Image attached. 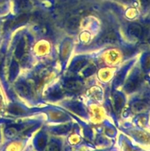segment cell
<instances>
[{
    "label": "cell",
    "mask_w": 150,
    "mask_h": 151,
    "mask_svg": "<svg viewBox=\"0 0 150 151\" xmlns=\"http://www.w3.org/2000/svg\"><path fill=\"white\" fill-rule=\"evenodd\" d=\"M118 41V35L113 29H107L104 31L99 39L100 44H113Z\"/></svg>",
    "instance_id": "1"
},
{
    "label": "cell",
    "mask_w": 150,
    "mask_h": 151,
    "mask_svg": "<svg viewBox=\"0 0 150 151\" xmlns=\"http://www.w3.org/2000/svg\"><path fill=\"white\" fill-rule=\"evenodd\" d=\"M128 33L129 35L135 38H141L144 35V29L142 27L137 23H132L128 27Z\"/></svg>",
    "instance_id": "2"
},
{
    "label": "cell",
    "mask_w": 150,
    "mask_h": 151,
    "mask_svg": "<svg viewBox=\"0 0 150 151\" xmlns=\"http://www.w3.org/2000/svg\"><path fill=\"white\" fill-rule=\"evenodd\" d=\"M28 20V16L26 14H22L20 16H16L14 19H11L7 23V28L8 29H13L15 27L20 26L23 24L26 23Z\"/></svg>",
    "instance_id": "3"
},
{
    "label": "cell",
    "mask_w": 150,
    "mask_h": 151,
    "mask_svg": "<svg viewBox=\"0 0 150 151\" xmlns=\"http://www.w3.org/2000/svg\"><path fill=\"white\" fill-rule=\"evenodd\" d=\"M147 109H148V106L146 103L143 101H136L132 103L131 106L132 111L137 114L145 113Z\"/></svg>",
    "instance_id": "4"
},
{
    "label": "cell",
    "mask_w": 150,
    "mask_h": 151,
    "mask_svg": "<svg viewBox=\"0 0 150 151\" xmlns=\"http://www.w3.org/2000/svg\"><path fill=\"white\" fill-rule=\"evenodd\" d=\"M65 87L68 91L75 92V91L80 90L81 87H82V83L76 80H69L66 82Z\"/></svg>",
    "instance_id": "5"
},
{
    "label": "cell",
    "mask_w": 150,
    "mask_h": 151,
    "mask_svg": "<svg viewBox=\"0 0 150 151\" xmlns=\"http://www.w3.org/2000/svg\"><path fill=\"white\" fill-rule=\"evenodd\" d=\"M26 50V41L24 39H21L17 44L16 50V55L18 58H21Z\"/></svg>",
    "instance_id": "6"
},
{
    "label": "cell",
    "mask_w": 150,
    "mask_h": 151,
    "mask_svg": "<svg viewBox=\"0 0 150 151\" xmlns=\"http://www.w3.org/2000/svg\"><path fill=\"white\" fill-rule=\"evenodd\" d=\"M79 22H80V19L79 17H74L69 19L67 22V24H66L68 29L71 31L76 30L79 27Z\"/></svg>",
    "instance_id": "7"
},
{
    "label": "cell",
    "mask_w": 150,
    "mask_h": 151,
    "mask_svg": "<svg viewBox=\"0 0 150 151\" xmlns=\"http://www.w3.org/2000/svg\"><path fill=\"white\" fill-rule=\"evenodd\" d=\"M16 90L22 96H27L29 93L28 86L24 83H19L16 85Z\"/></svg>",
    "instance_id": "8"
},
{
    "label": "cell",
    "mask_w": 150,
    "mask_h": 151,
    "mask_svg": "<svg viewBox=\"0 0 150 151\" xmlns=\"http://www.w3.org/2000/svg\"><path fill=\"white\" fill-rule=\"evenodd\" d=\"M18 6L22 12L29 11L31 8V4L29 0H18Z\"/></svg>",
    "instance_id": "9"
},
{
    "label": "cell",
    "mask_w": 150,
    "mask_h": 151,
    "mask_svg": "<svg viewBox=\"0 0 150 151\" xmlns=\"http://www.w3.org/2000/svg\"><path fill=\"white\" fill-rule=\"evenodd\" d=\"M19 72V66L17 63L15 61H13L11 66L10 68V78L11 80H13Z\"/></svg>",
    "instance_id": "10"
},
{
    "label": "cell",
    "mask_w": 150,
    "mask_h": 151,
    "mask_svg": "<svg viewBox=\"0 0 150 151\" xmlns=\"http://www.w3.org/2000/svg\"><path fill=\"white\" fill-rule=\"evenodd\" d=\"M138 86V79L137 78H134L133 80L129 81L126 86V90L128 91H132L137 88Z\"/></svg>",
    "instance_id": "11"
},
{
    "label": "cell",
    "mask_w": 150,
    "mask_h": 151,
    "mask_svg": "<svg viewBox=\"0 0 150 151\" xmlns=\"http://www.w3.org/2000/svg\"><path fill=\"white\" fill-rule=\"evenodd\" d=\"M10 111L13 113L14 114H21L24 113V111L22 110L20 106H17V105H13L10 106Z\"/></svg>",
    "instance_id": "12"
},
{
    "label": "cell",
    "mask_w": 150,
    "mask_h": 151,
    "mask_svg": "<svg viewBox=\"0 0 150 151\" xmlns=\"http://www.w3.org/2000/svg\"><path fill=\"white\" fill-rule=\"evenodd\" d=\"M84 64H85V60H79V61H77L76 63H74V64L72 66V69H73L72 70L74 71L79 70V69H81V68L84 66Z\"/></svg>",
    "instance_id": "13"
},
{
    "label": "cell",
    "mask_w": 150,
    "mask_h": 151,
    "mask_svg": "<svg viewBox=\"0 0 150 151\" xmlns=\"http://www.w3.org/2000/svg\"><path fill=\"white\" fill-rule=\"evenodd\" d=\"M4 59V52H0V70H1V66H2Z\"/></svg>",
    "instance_id": "14"
},
{
    "label": "cell",
    "mask_w": 150,
    "mask_h": 151,
    "mask_svg": "<svg viewBox=\"0 0 150 151\" xmlns=\"http://www.w3.org/2000/svg\"><path fill=\"white\" fill-rule=\"evenodd\" d=\"M146 1H149V0H146Z\"/></svg>",
    "instance_id": "15"
}]
</instances>
